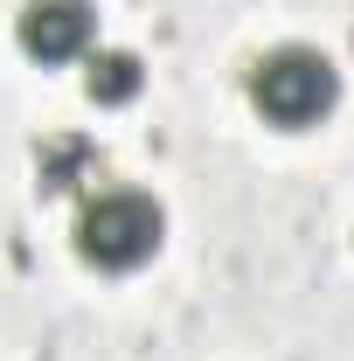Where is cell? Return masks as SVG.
<instances>
[{
	"label": "cell",
	"instance_id": "cell-4",
	"mask_svg": "<svg viewBox=\"0 0 354 361\" xmlns=\"http://www.w3.org/2000/svg\"><path fill=\"white\" fill-rule=\"evenodd\" d=\"M146 70H139L133 49H90L84 56V97L90 104H133Z\"/></svg>",
	"mask_w": 354,
	"mask_h": 361
},
{
	"label": "cell",
	"instance_id": "cell-2",
	"mask_svg": "<svg viewBox=\"0 0 354 361\" xmlns=\"http://www.w3.org/2000/svg\"><path fill=\"white\" fill-rule=\"evenodd\" d=\"M70 236L90 271H139L167 236V209L146 188H97V195H84Z\"/></svg>",
	"mask_w": 354,
	"mask_h": 361
},
{
	"label": "cell",
	"instance_id": "cell-3",
	"mask_svg": "<svg viewBox=\"0 0 354 361\" xmlns=\"http://www.w3.org/2000/svg\"><path fill=\"white\" fill-rule=\"evenodd\" d=\"M14 42L35 63H84L97 49V7L90 0H28L14 21Z\"/></svg>",
	"mask_w": 354,
	"mask_h": 361
},
{
	"label": "cell",
	"instance_id": "cell-1",
	"mask_svg": "<svg viewBox=\"0 0 354 361\" xmlns=\"http://www.w3.org/2000/svg\"><path fill=\"white\" fill-rule=\"evenodd\" d=\"M250 104L278 133H306V126H319L341 104V70L312 42H278L250 63Z\"/></svg>",
	"mask_w": 354,
	"mask_h": 361
}]
</instances>
